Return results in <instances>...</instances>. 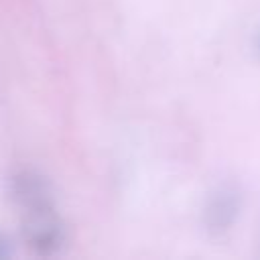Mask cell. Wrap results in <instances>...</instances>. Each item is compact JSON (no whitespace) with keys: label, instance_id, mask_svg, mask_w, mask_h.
Wrapping results in <instances>:
<instances>
[{"label":"cell","instance_id":"obj_4","mask_svg":"<svg viewBox=\"0 0 260 260\" xmlns=\"http://www.w3.org/2000/svg\"><path fill=\"white\" fill-rule=\"evenodd\" d=\"M258 248H260V223H258Z\"/></svg>","mask_w":260,"mask_h":260},{"label":"cell","instance_id":"obj_1","mask_svg":"<svg viewBox=\"0 0 260 260\" xmlns=\"http://www.w3.org/2000/svg\"><path fill=\"white\" fill-rule=\"evenodd\" d=\"M10 199L20 219L26 246L39 256H51L65 244V228L47 181L30 169L10 177Z\"/></svg>","mask_w":260,"mask_h":260},{"label":"cell","instance_id":"obj_3","mask_svg":"<svg viewBox=\"0 0 260 260\" xmlns=\"http://www.w3.org/2000/svg\"><path fill=\"white\" fill-rule=\"evenodd\" d=\"M8 252H10V250H8V242H6V240H4V236L0 234V258L8 256Z\"/></svg>","mask_w":260,"mask_h":260},{"label":"cell","instance_id":"obj_2","mask_svg":"<svg viewBox=\"0 0 260 260\" xmlns=\"http://www.w3.org/2000/svg\"><path fill=\"white\" fill-rule=\"evenodd\" d=\"M240 213V193L236 187L225 185L211 193L203 209V221L209 234H223L232 228Z\"/></svg>","mask_w":260,"mask_h":260}]
</instances>
